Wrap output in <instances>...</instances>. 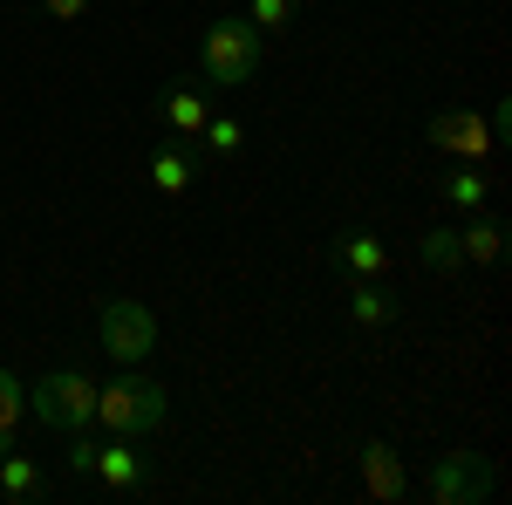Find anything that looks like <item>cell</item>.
I'll use <instances>...</instances> for the list:
<instances>
[{"mask_svg": "<svg viewBox=\"0 0 512 505\" xmlns=\"http://www.w3.org/2000/svg\"><path fill=\"white\" fill-rule=\"evenodd\" d=\"M362 492H369L376 505L410 499V471H403V458H396L383 437H369V444H362Z\"/></svg>", "mask_w": 512, "mask_h": 505, "instance_id": "obj_7", "label": "cell"}, {"mask_svg": "<svg viewBox=\"0 0 512 505\" xmlns=\"http://www.w3.org/2000/svg\"><path fill=\"white\" fill-rule=\"evenodd\" d=\"M417 267H431V273L465 267V260H458V233H451V226H431V233L417 239Z\"/></svg>", "mask_w": 512, "mask_h": 505, "instance_id": "obj_17", "label": "cell"}, {"mask_svg": "<svg viewBox=\"0 0 512 505\" xmlns=\"http://www.w3.org/2000/svg\"><path fill=\"white\" fill-rule=\"evenodd\" d=\"M96 342H103V355L110 362H123V369H137V362H151V349H158V314L144 308V301H103V314H96Z\"/></svg>", "mask_w": 512, "mask_h": 505, "instance_id": "obj_4", "label": "cell"}, {"mask_svg": "<svg viewBox=\"0 0 512 505\" xmlns=\"http://www.w3.org/2000/svg\"><path fill=\"white\" fill-rule=\"evenodd\" d=\"M0 499H14V505H28V499H41V471H35V458H0Z\"/></svg>", "mask_w": 512, "mask_h": 505, "instance_id": "obj_15", "label": "cell"}, {"mask_svg": "<svg viewBox=\"0 0 512 505\" xmlns=\"http://www.w3.org/2000/svg\"><path fill=\"white\" fill-rule=\"evenodd\" d=\"M205 117H212V103H205L198 89H178V96H164V123H171V137H178V144H198Z\"/></svg>", "mask_w": 512, "mask_h": 505, "instance_id": "obj_11", "label": "cell"}, {"mask_svg": "<svg viewBox=\"0 0 512 505\" xmlns=\"http://www.w3.org/2000/svg\"><path fill=\"white\" fill-rule=\"evenodd\" d=\"M96 478H103V492H137L144 485V451H137V437H117V444H96Z\"/></svg>", "mask_w": 512, "mask_h": 505, "instance_id": "obj_8", "label": "cell"}, {"mask_svg": "<svg viewBox=\"0 0 512 505\" xmlns=\"http://www.w3.org/2000/svg\"><path fill=\"white\" fill-rule=\"evenodd\" d=\"M28 417L48 430H62V437H76V430L96 424V383L82 376V369H48L35 389H28Z\"/></svg>", "mask_w": 512, "mask_h": 505, "instance_id": "obj_3", "label": "cell"}, {"mask_svg": "<svg viewBox=\"0 0 512 505\" xmlns=\"http://www.w3.org/2000/svg\"><path fill=\"white\" fill-rule=\"evenodd\" d=\"M260 48H267V35H260L246 14H219V21L205 28V41H198L205 82H212V89H239V82H253V76H260Z\"/></svg>", "mask_w": 512, "mask_h": 505, "instance_id": "obj_2", "label": "cell"}, {"mask_svg": "<svg viewBox=\"0 0 512 505\" xmlns=\"http://www.w3.org/2000/svg\"><path fill=\"white\" fill-rule=\"evenodd\" d=\"M492 492H499V471H492V458H478V451H451L424 478V499L431 505H478V499H492Z\"/></svg>", "mask_w": 512, "mask_h": 505, "instance_id": "obj_5", "label": "cell"}, {"mask_svg": "<svg viewBox=\"0 0 512 505\" xmlns=\"http://www.w3.org/2000/svg\"><path fill=\"white\" fill-rule=\"evenodd\" d=\"M21 417H28V389H21V376H14V369H0V458L14 451Z\"/></svg>", "mask_w": 512, "mask_h": 505, "instance_id": "obj_14", "label": "cell"}, {"mask_svg": "<svg viewBox=\"0 0 512 505\" xmlns=\"http://www.w3.org/2000/svg\"><path fill=\"white\" fill-rule=\"evenodd\" d=\"M458 260L465 267H499L506 260V226L492 212H472V226H458Z\"/></svg>", "mask_w": 512, "mask_h": 505, "instance_id": "obj_9", "label": "cell"}, {"mask_svg": "<svg viewBox=\"0 0 512 505\" xmlns=\"http://www.w3.org/2000/svg\"><path fill=\"white\" fill-rule=\"evenodd\" d=\"M444 198H451L458 212H478V205L492 198V185H485V171H478V164H458V171L444 178Z\"/></svg>", "mask_w": 512, "mask_h": 505, "instance_id": "obj_16", "label": "cell"}, {"mask_svg": "<svg viewBox=\"0 0 512 505\" xmlns=\"http://www.w3.org/2000/svg\"><path fill=\"white\" fill-rule=\"evenodd\" d=\"M171 417V389L151 383V376H137V369H123L117 383L96 389V424L110 430V437H144V430H158Z\"/></svg>", "mask_w": 512, "mask_h": 505, "instance_id": "obj_1", "label": "cell"}, {"mask_svg": "<svg viewBox=\"0 0 512 505\" xmlns=\"http://www.w3.org/2000/svg\"><path fill=\"white\" fill-rule=\"evenodd\" d=\"M294 14H301V0H253L246 21H253L260 35H280V28H294Z\"/></svg>", "mask_w": 512, "mask_h": 505, "instance_id": "obj_19", "label": "cell"}, {"mask_svg": "<svg viewBox=\"0 0 512 505\" xmlns=\"http://www.w3.org/2000/svg\"><path fill=\"white\" fill-rule=\"evenodd\" d=\"M342 267L355 273V280H383V267H390V246L376 233H342Z\"/></svg>", "mask_w": 512, "mask_h": 505, "instance_id": "obj_12", "label": "cell"}, {"mask_svg": "<svg viewBox=\"0 0 512 505\" xmlns=\"http://www.w3.org/2000/svg\"><path fill=\"white\" fill-rule=\"evenodd\" d=\"M239 137H246V123H239V117H205V130H198V144H205L212 157H233Z\"/></svg>", "mask_w": 512, "mask_h": 505, "instance_id": "obj_18", "label": "cell"}, {"mask_svg": "<svg viewBox=\"0 0 512 505\" xmlns=\"http://www.w3.org/2000/svg\"><path fill=\"white\" fill-rule=\"evenodd\" d=\"M396 308H403V301H396L383 280H355V294H349V321L355 328H390Z\"/></svg>", "mask_w": 512, "mask_h": 505, "instance_id": "obj_10", "label": "cell"}, {"mask_svg": "<svg viewBox=\"0 0 512 505\" xmlns=\"http://www.w3.org/2000/svg\"><path fill=\"white\" fill-rule=\"evenodd\" d=\"M424 144H431V151L465 157V164H478V157L492 151V123L478 117V110H444V117H431V130H424Z\"/></svg>", "mask_w": 512, "mask_h": 505, "instance_id": "obj_6", "label": "cell"}, {"mask_svg": "<svg viewBox=\"0 0 512 505\" xmlns=\"http://www.w3.org/2000/svg\"><path fill=\"white\" fill-rule=\"evenodd\" d=\"M151 185H158L164 198L185 192V185H192V144H178V137H171V144L151 157Z\"/></svg>", "mask_w": 512, "mask_h": 505, "instance_id": "obj_13", "label": "cell"}, {"mask_svg": "<svg viewBox=\"0 0 512 505\" xmlns=\"http://www.w3.org/2000/svg\"><path fill=\"white\" fill-rule=\"evenodd\" d=\"M48 7V21H82L89 14V0H41Z\"/></svg>", "mask_w": 512, "mask_h": 505, "instance_id": "obj_21", "label": "cell"}, {"mask_svg": "<svg viewBox=\"0 0 512 505\" xmlns=\"http://www.w3.org/2000/svg\"><path fill=\"white\" fill-rule=\"evenodd\" d=\"M89 465H96V444L76 430V444H69V471H76V478H89Z\"/></svg>", "mask_w": 512, "mask_h": 505, "instance_id": "obj_20", "label": "cell"}]
</instances>
